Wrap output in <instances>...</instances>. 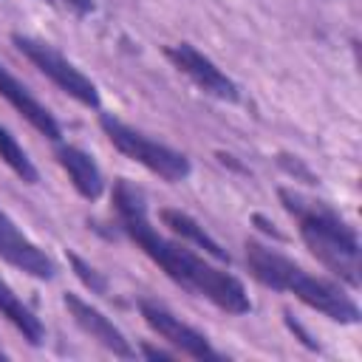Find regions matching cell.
<instances>
[{
	"label": "cell",
	"mask_w": 362,
	"mask_h": 362,
	"mask_svg": "<svg viewBox=\"0 0 362 362\" xmlns=\"http://www.w3.org/2000/svg\"><path fill=\"white\" fill-rule=\"evenodd\" d=\"M246 269L260 286L286 291L334 322L342 325L359 322V305L342 286L305 272L300 263H294L291 257L260 240H246Z\"/></svg>",
	"instance_id": "3"
},
{
	"label": "cell",
	"mask_w": 362,
	"mask_h": 362,
	"mask_svg": "<svg viewBox=\"0 0 362 362\" xmlns=\"http://www.w3.org/2000/svg\"><path fill=\"white\" fill-rule=\"evenodd\" d=\"M110 204H113L116 223H119L122 235H127L175 286H181L192 297L209 300L215 308H221L226 314L240 317V314L252 311L249 291L235 274H229L221 266H212L209 260H204V255H195L189 249V243L164 238L150 223L147 198L133 181L119 178L113 184Z\"/></svg>",
	"instance_id": "1"
},
{
	"label": "cell",
	"mask_w": 362,
	"mask_h": 362,
	"mask_svg": "<svg viewBox=\"0 0 362 362\" xmlns=\"http://www.w3.org/2000/svg\"><path fill=\"white\" fill-rule=\"evenodd\" d=\"M0 96L40 133V136H45L48 141H62V127H59V122L54 119V113L8 71V68H3L0 65Z\"/></svg>",
	"instance_id": "10"
},
{
	"label": "cell",
	"mask_w": 362,
	"mask_h": 362,
	"mask_svg": "<svg viewBox=\"0 0 362 362\" xmlns=\"http://www.w3.org/2000/svg\"><path fill=\"white\" fill-rule=\"evenodd\" d=\"M139 354L144 356V359H173L178 351H164V348H156V345H150V342H144L141 348H139Z\"/></svg>",
	"instance_id": "16"
},
{
	"label": "cell",
	"mask_w": 362,
	"mask_h": 362,
	"mask_svg": "<svg viewBox=\"0 0 362 362\" xmlns=\"http://www.w3.org/2000/svg\"><path fill=\"white\" fill-rule=\"evenodd\" d=\"M6 356H8V354H6V351H3V348H0V359H6Z\"/></svg>",
	"instance_id": "18"
},
{
	"label": "cell",
	"mask_w": 362,
	"mask_h": 362,
	"mask_svg": "<svg viewBox=\"0 0 362 362\" xmlns=\"http://www.w3.org/2000/svg\"><path fill=\"white\" fill-rule=\"evenodd\" d=\"M0 317H6L20 331V337L28 345L40 348L45 342V325H42V320L20 300V294L6 283V277H0Z\"/></svg>",
	"instance_id": "13"
},
{
	"label": "cell",
	"mask_w": 362,
	"mask_h": 362,
	"mask_svg": "<svg viewBox=\"0 0 362 362\" xmlns=\"http://www.w3.org/2000/svg\"><path fill=\"white\" fill-rule=\"evenodd\" d=\"M62 305L68 308L71 320H74L90 339H96L105 351H110L113 356H122V359H133V356H136V348L127 342V337H124L96 305H90L88 300H82V297L74 294V291H65V294H62Z\"/></svg>",
	"instance_id": "9"
},
{
	"label": "cell",
	"mask_w": 362,
	"mask_h": 362,
	"mask_svg": "<svg viewBox=\"0 0 362 362\" xmlns=\"http://www.w3.org/2000/svg\"><path fill=\"white\" fill-rule=\"evenodd\" d=\"M158 218H161V223L173 232V235H178L184 243H192V246H198V249H204L209 257H215L218 263H229V252L192 218V215H187V212H181V209H173V206H167V209H161L158 212Z\"/></svg>",
	"instance_id": "12"
},
{
	"label": "cell",
	"mask_w": 362,
	"mask_h": 362,
	"mask_svg": "<svg viewBox=\"0 0 362 362\" xmlns=\"http://www.w3.org/2000/svg\"><path fill=\"white\" fill-rule=\"evenodd\" d=\"M45 3H51V0H45Z\"/></svg>",
	"instance_id": "19"
},
{
	"label": "cell",
	"mask_w": 362,
	"mask_h": 362,
	"mask_svg": "<svg viewBox=\"0 0 362 362\" xmlns=\"http://www.w3.org/2000/svg\"><path fill=\"white\" fill-rule=\"evenodd\" d=\"M65 3H68L79 17H88V14L93 11V0H65Z\"/></svg>",
	"instance_id": "17"
},
{
	"label": "cell",
	"mask_w": 362,
	"mask_h": 362,
	"mask_svg": "<svg viewBox=\"0 0 362 362\" xmlns=\"http://www.w3.org/2000/svg\"><path fill=\"white\" fill-rule=\"evenodd\" d=\"M0 161L25 184H37L40 181V173L34 167V161L28 158V153L23 150V144L0 124Z\"/></svg>",
	"instance_id": "14"
},
{
	"label": "cell",
	"mask_w": 362,
	"mask_h": 362,
	"mask_svg": "<svg viewBox=\"0 0 362 362\" xmlns=\"http://www.w3.org/2000/svg\"><path fill=\"white\" fill-rule=\"evenodd\" d=\"M14 48L45 76L51 79L62 93H68L71 99H76L85 107H99V88L93 85L90 76H85L68 57H62L54 45L28 37V34H11Z\"/></svg>",
	"instance_id": "5"
},
{
	"label": "cell",
	"mask_w": 362,
	"mask_h": 362,
	"mask_svg": "<svg viewBox=\"0 0 362 362\" xmlns=\"http://www.w3.org/2000/svg\"><path fill=\"white\" fill-rule=\"evenodd\" d=\"M277 198L283 209L294 218L297 232L305 243V249L348 288H359L362 269H359V238L356 229L325 201L308 198L297 189L280 187Z\"/></svg>",
	"instance_id": "2"
},
{
	"label": "cell",
	"mask_w": 362,
	"mask_h": 362,
	"mask_svg": "<svg viewBox=\"0 0 362 362\" xmlns=\"http://www.w3.org/2000/svg\"><path fill=\"white\" fill-rule=\"evenodd\" d=\"M139 314H141V320L147 322V328L153 334H158L167 345H173V351L184 354L189 359H204V362L223 359V354L212 348V342H209L206 334H201L198 328H192L181 317H175L164 303L150 300V297H141L139 300Z\"/></svg>",
	"instance_id": "6"
},
{
	"label": "cell",
	"mask_w": 362,
	"mask_h": 362,
	"mask_svg": "<svg viewBox=\"0 0 362 362\" xmlns=\"http://www.w3.org/2000/svg\"><path fill=\"white\" fill-rule=\"evenodd\" d=\"M164 57L173 62L175 71H181L198 90H204L206 96H215L221 102H238L240 88L235 85L232 76H226L206 54H201L192 42H175L164 48Z\"/></svg>",
	"instance_id": "7"
},
{
	"label": "cell",
	"mask_w": 362,
	"mask_h": 362,
	"mask_svg": "<svg viewBox=\"0 0 362 362\" xmlns=\"http://www.w3.org/2000/svg\"><path fill=\"white\" fill-rule=\"evenodd\" d=\"M68 263H71V269H74V274L79 277V283L90 291V294H107V277L99 272V269H93L88 260H82L76 252H68Z\"/></svg>",
	"instance_id": "15"
},
{
	"label": "cell",
	"mask_w": 362,
	"mask_h": 362,
	"mask_svg": "<svg viewBox=\"0 0 362 362\" xmlns=\"http://www.w3.org/2000/svg\"><path fill=\"white\" fill-rule=\"evenodd\" d=\"M99 127H102V133L107 136V141H110L124 158L141 164V167L150 170L153 175H158V178H164V181H170V184H178V181H184V178H189V173H192L189 158H187L184 153L173 150L170 144H161V141L150 139L147 133L130 127L127 122H122V119L113 116V113H102V116H99Z\"/></svg>",
	"instance_id": "4"
},
{
	"label": "cell",
	"mask_w": 362,
	"mask_h": 362,
	"mask_svg": "<svg viewBox=\"0 0 362 362\" xmlns=\"http://www.w3.org/2000/svg\"><path fill=\"white\" fill-rule=\"evenodd\" d=\"M0 260L14 266L17 272L34 277V280H54L57 263L45 249H40L3 209H0Z\"/></svg>",
	"instance_id": "8"
},
{
	"label": "cell",
	"mask_w": 362,
	"mask_h": 362,
	"mask_svg": "<svg viewBox=\"0 0 362 362\" xmlns=\"http://www.w3.org/2000/svg\"><path fill=\"white\" fill-rule=\"evenodd\" d=\"M54 158H57V164L65 170V175H68V181L74 184V189H76L85 201L102 198V192H105V175H102V170H99V164L93 161L90 153H85V150L76 147V144L57 141Z\"/></svg>",
	"instance_id": "11"
}]
</instances>
